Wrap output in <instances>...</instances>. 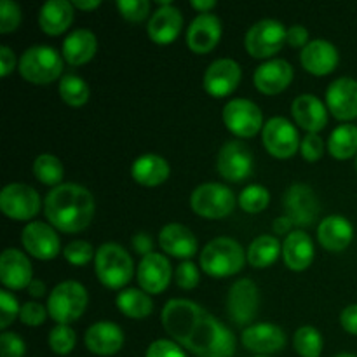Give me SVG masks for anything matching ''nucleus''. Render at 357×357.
I'll return each mask as SVG.
<instances>
[{"instance_id": "1", "label": "nucleus", "mask_w": 357, "mask_h": 357, "mask_svg": "<svg viewBox=\"0 0 357 357\" xmlns=\"http://www.w3.org/2000/svg\"><path fill=\"white\" fill-rule=\"evenodd\" d=\"M160 321L166 333L195 356L232 357L236 352L232 331L192 300H169L164 305Z\"/></svg>"}, {"instance_id": "2", "label": "nucleus", "mask_w": 357, "mask_h": 357, "mask_svg": "<svg viewBox=\"0 0 357 357\" xmlns=\"http://www.w3.org/2000/svg\"><path fill=\"white\" fill-rule=\"evenodd\" d=\"M93 194L77 183H61L44 199V215L54 229L65 234H79L94 218Z\"/></svg>"}, {"instance_id": "3", "label": "nucleus", "mask_w": 357, "mask_h": 357, "mask_svg": "<svg viewBox=\"0 0 357 357\" xmlns=\"http://www.w3.org/2000/svg\"><path fill=\"white\" fill-rule=\"evenodd\" d=\"M246 253L237 241L230 237H216L201 251V268L211 278H230L243 271Z\"/></svg>"}, {"instance_id": "4", "label": "nucleus", "mask_w": 357, "mask_h": 357, "mask_svg": "<svg viewBox=\"0 0 357 357\" xmlns=\"http://www.w3.org/2000/svg\"><path fill=\"white\" fill-rule=\"evenodd\" d=\"M94 271L105 288L122 289L135 275V264L121 244L105 243L96 251Z\"/></svg>"}, {"instance_id": "5", "label": "nucleus", "mask_w": 357, "mask_h": 357, "mask_svg": "<svg viewBox=\"0 0 357 357\" xmlns=\"http://www.w3.org/2000/svg\"><path fill=\"white\" fill-rule=\"evenodd\" d=\"M17 68L24 80L35 86H45L61 75L63 58L56 49L47 45H33L21 54Z\"/></svg>"}, {"instance_id": "6", "label": "nucleus", "mask_w": 357, "mask_h": 357, "mask_svg": "<svg viewBox=\"0 0 357 357\" xmlns=\"http://www.w3.org/2000/svg\"><path fill=\"white\" fill-rule=\"evenodd\" d=\"M87 289L77 281H63L56 286L47 298V312L58 324L75 323L86 312Z\"/></svg>"}, {"instance_id": "7", "label": "nucleus", "mask_w": 357, "mask_h": 357, "mask_svg": "<svg viewBox=\"0 0 357 357\" xmlns=\"http://www.w3.org/2000/svg\"><path fill=\"white\" fill-rule=\"evenodd\" d=\"M236 194L222 183H202L190 195L192 211L208 220L229 216L236 208Z\"/></svg>"}, {"instance_id": "8", "label": "nucleus", "mask_w": 357, "mask_h": 357, "mask_svg": "<svg viewBox=\"0 0 357 357\" xmlns=\"http://www.w3.org/2000/svg\"><path fill=\"white\" fill-rule=\"evenodd\" d=\"M284 24L275 20H261L255 23L244 37L248 54L257 59H267L278 54L286 44Z\"/></svg>"}, {"instance_id": "9", "label": "nucleus", "mask_w": 357, "mask_h": 357, "mask_svg": "<svg viewBox=\"0 0 357 357\" xmlns=\"http://www.w3.org/2000/svg\"><path fill=\"white\" fill-rule=\"evenodd\" d=\"M223 122L237 138H253L264 129V114L257 103L244 98L230 100L223 108Z\"/></svg>"}, {"instance_id": "10", "label": "nucleus", "mask_w": 357, "mask_h": 357, "mask_svg": "<svg viewBox=\"0 0 357 357\" xmlns=\"http://www.w3.org/2000/svg\"><path fill=\"white\" fill-rule=\"evenodd\" d=\"M40 195L24 183H9L0 192V209L10 220L28 222L40 211Z\"/></svg>"}, {"instance_id": "11", "label": "nucleus", "mask_w": 357, "mask_h": 357, "mask_svg": "<svg viewBox=\"0 0 357 357\" xmlns=\"http://www.w3.org/2000/svg\"><path fill=\"white\" fill-rule=\"evenodd\" d=\"M261 142L265 150L275 159H289L300 150L298 131L284 117H272L261 129Z\"/></svg>"}, {"instance_id": "12", "label": "nucleus", "mask_w": 357, "mask_h": 357, "mask_svg": "<svg viewBox=\"0 0 357 357\" xmlns=\"http://www.w3.org/2000/svg\"><path fill=\"white\" fill-rule=\"evenodd\" d=\"M284 215L293 222V225L310 227L317 222L321 204L316 192L303 183H295L286 190L284 194Z\"/></svg>"}, {"instance_id": "13", "label": "nucleus", "mask_w": 357, "mask_h": 357, "mask_svg": "<svg viewBox=\"0 0 357 357\" xmlns=\"http://www.w3.org/2000/svg\"><path fill=\"white\" fill-rule=\"evenodd\" d=\"M260 307V293L251 279H239L230 288L227 296V310L237 326H251Z\"/></svg>"}, {"instance_id": "14", "label": "nucleus", "mask_w": 357, "mask_h": 357, "mask_svg": "<svg viewBox=\"0 0 357 357\" xmlns=\"http://www.w3.org/2000/svg\"><path fill=\"white\" fill-rule=\"evenodd\" d=\"M220 176L232 183H241L253 174V153L243 142H227L216 159Z\"/></svg>"}, {"instance_id": "15", "label": "nucleus", "mask_w": 357, "mask_h": 357, "mask_svg": "<svg viewBox=\"0 0 357 357\" xmlns=\"http://www.w3.org/2000/svg\"><path fill=\"white\" fill-rule=\"evenodd\" d=\"M241 77H243V70H241L239 63L236 59L222 58L213 61L206 68L202 86L209 96L225 98L237 89Z\"/></svg>"}, {"instance_id": "16", "label": "nucleus", "mask_w": 357, "mask_h": 357, "mask_svg": "<svg viewBox=\"0 0 357 357\" xmlns=\"http://www.w3.org/2000/svg\"><path fill=\"white\" fill-rule=\"evenodd\" d=\"M21 243L23 248L37 260H52L61 251L59 237L54 227L49 223L31 222L26 223L21 232Z\"/></svg>"}, {"instance_id": "17", "label": "nucleus", "mask_w": 357, "mask_h": 357, "mask_svg": "<svg viewBox=\"0 0 357 357\" xmlns=\"http://www.w3.org/2000/svg\"><path fill=\"white\" fill-rule=\"evenodd\" d=\"M171 275H173L171 261L167 260V257L155 251L142 258L136 272L139 288L149 295H160L169 286Z\"/></svg>"}, {"instance_id": "18", "label": "nucleus", "mask_w": 357, "mask_h": 357, "mask_svg": "<svg viewBox=\"0 0 357 357\" xmlns=\"http://www.w3.org/2000/svg\"><path fill=\"white\" fill-rule=\"evenodd\" d=\"M241 342L248 351L267 356L286 347V333L275 324L258 323L244 328L241 333Z\"/></svg>"}, {"instance_id": "19", "label": "nucleus", "mask_w": 357, "mask_h": 357, "mask_svg": "<svg viewBox=\"0 0 357 357\" xmlns=\"http://www.w3.org/2000/svg\"><path fill=\"white\" fill-rule=\"evenodd\" d=\"M326 105L338 121H352L357 117V80L340 77L330 84L326 91Z\"/></svg>"}, {"instance_id": "20", "label": "nucleus", "mask_w": 357, "mask_h": 357, "mask_svg": "<svg viewBox=\"0 0 357 357\" xmlns=\"http://www.w3.org/2000/svg\"><path fill=\"white\" fill-rule=\"evenodd\" d=\"M0 281L7 289H24L33 281V268L23 251L7 248L0 257Z\"/></svg>"}, {"instance_id": "21", "label": "nucleus", "mask_w": 357, "mask_h": 357, "mask_svg": "<svg viewBox=\"0 0 357 357\" xmlns=\"http://www.w3.org/2000/svg\"><path fill=\"white\" fill-rule=\"evenodd\" d=\"M300 61L309 73L316 77H324L330 75L337 68L340 56H338V49L330 40L316 38L302 49Z\"/></svg>"}, {"instance_id": "22", "label": "nucleus", "mask_w": 357, "mask_h": 357, "mask_svg": "<svg viewBox=\"0 0 357 357\" xmlns=\"http://www.w3.org/2000/svg\"><path fill=\"white\" fill-rule=\"evenodd\" d=\"M222 38V21L215 14H199L187 30V44L197 54H208Z\"/></svg>"}, {"instance_id": "23", "label": "nucleus", "mask_w": 357, "mask_h": 357, "mask_svg": "<svg viewBox=\"0 0 357 357\" xmlns=\"http://www.w3.org/2000/svg\"><path fill=\"white\" fill-rule=\"evenodd\" d=\"M255 86L261 94L275 96L288 89L293 80V66L286 59H268L261 63L253 75Z\"/></svg>"}, {"instance_id": "24", "label": "nucleus", "mask_w": 357, "mask_h": 357, "mask_svg": "<svg viewBox=\"0 0 357 357\" xmlns=\"http://www.w3.org/2000/svg\"><path fill=\"white\" fill-rule=\"evenodd\" d=\"M181 28H183V16L181 10L174 6H162L152 14L149 20V31L150 40L155 42L157 45H169L180 35Z\"/></svg>"}, {"instance_id": "25", "label": "nucleus", "mask_w": 357, "mask_h": 357, "mask_svg": "<svg viewBox=\"0 0 357 357\" xmlns=\"http://www.w3.org/2000/svg\"><path fill=\"white\" fill-rule=\"evenodd\" d=\"M291 114L296 124L305 129L307 135H317L328 124V110L323 101L314 94H300L291 103Z\"/></svg>"}, {"instance_id": "26", "label": "nucleus", "mask_w": 357, "mask_h": 357, "mask_svg": "<svg viewBox=\"0 0 357 357\" xmlns=\"http://www.w3.org/2000/svg\"><path fill=\"white\" fill-rule=\"evenodd\" d=\"M354 239V227L345 216L331 215L321 220L317 227V241L321 246L331 253H340L347 250Z\"/></svg>"}, {"instance_id": "27", "label": "nucleus", "mask_w": 357, "mask_h": 357, "mask_svg": "<svg viewBox=\"0 0 357 357\" xmlns=\"http://www.w3.org/2000/svg\"><path fill=\"white\" fill-rule=\"evenodd\" d=\"M84 342H86L87 351L93 352V354L105 357L114 356L124 345V333L115 323L100 321V323H94L93 326H89Z\"/></svg>"}, {"instance_id": "28", "label": "nucleus", "mask_w": 357, "mask_h": 357, "mask_svg": "<svg viewBox=\"0 0 357 357\" xmlns=\"http://www.w3.org/2000/svg\"><path fill=\"white\" fill-rule=\"evenodd\" d=\"M159 246L164 253L180 260H187L197 253V239L194 232L181 223H167L159 234Z\"/></svg>"}, {"instance_id": "29", "label": "nucleus", "mask_w": 357, "mask_h": 357, "mask_svg": "<svg viewBox=\"0 0 357 357\" xmlns=\"http://www.w3.org/2000/svg\"><path fill=\"white\" fill-rule=\"evenodd\" d=\"M282 258L289 271H307L314 261V243L309 234L303 230H293L282 244Z\"/></svg>"}, {"instance_id": "30", "label": "nucleus", "mask_w": 357, "mask_h": 357, "mask_svg": "<svg viewBox=\"0 0 357 357\" xmlns=\"http://www.w3.org/2000/svg\"><path fill=\"white\" fill-rule=\"evenodd\" d=\"M73 23V3L68 0H49L40 7L38 26L45 35L65 33Z\"/></svg>"}, {"instance_id": "31", "label": "nucleus", "mask_w": 357, "mask_h": 357, "mask_svg": "<svg viewBox=\"0 0 357 357\" xmlns=\"http://www.w3.org/2000/svg\"><path fill=\"white\" fill-rule=\"evenodd\" d=\"M171 167L159 153H145L138 157L131 166V176L143 187H159L169 178Z\"/></svg>"}, {"instance_id": "32", "label": "nucleus", "mask_w": 357, "mask_h": 357, "mask_svg": "<svg viewBox=\"0 0 357 357\" xmlns=\"http://www.w3.org/2000/svg\"><path fill=\"white\" fill-rule=\"evenodd\" d=\"M98 51L96 35L86 28L73 30L63 42V58L68 65L80 66L89 63Z\"/></svg>"}, {"instance_id": "33", "label": "nucleus", "mask_w": 357, "mask_h": 357, "mask_svg": "<svg viewBox=\"0 0 357 357\" xmlns=\"http://www.w3.org/2000/svg\"><path fill=\"white\" fill-rule=\"evenodd\" d=\"M279 255H282V246L274 236H258L246 251L248 261L255 268L271 267L275 264Z\"/></svg>"}, {"instance_id": "34", "label": "nucleus", "mask_w": 357, "mask_h": 357, "mask_svg": "<svg viewBox=\"0 0 357 357\" xmlns=\"http://www.w3.org/2000/svg\"><path fill=\"white\" fill-rule=\"evenodd\" d=\"M115 303H117L119 310L131 319H145L153 310V302L149 293L136 288L122 289L117 295Z\"/></svg>"}, {"instance_id": "35", "label": "nucleus", "mask_w": 357, "mask_h": 357, "mask_svg": "<svg viewBox=\"0 0 357 357\" xmlns=\"http://www.w3.org/2000/svg\"><path fill=\"white\" fill-rule=\"evenodd\" d=\"M328 152L338 160H347L357 155V126L342 124L335 128L328 139Z\"/></svg>"}, {"instance_id": "36", "label": "nucleus", "mask_w": 357, "mask_h": 357, "mask_svg": "<svg viewBox=\"0 0 357 357\" xmlns=\"http://www.w3.org/2000/svg\"><path fill=\"white\" fill-rule=\"evenodd\" d=\"M33 174L42 185L47 187H59L63 181V164L52 153H40L37 159L33 160Z\"/></svg>"}, {"instance_id": "37", "label": "nucleus", "mask_w": 357, "mask_h": 357, "mask_svg": "<svg viewBox=\"0 0 357 357\" xmlns=\"http://www.w3.org/2000/svg\"><path fill=\"white\" fill-rule=\"evenodd\" d=\"M89 86L84 79H80L79 75H73V73H68V75L63 77L59 80V96L70 107H82L89 101Z\"/></svg>"}, {"instance_id": "38", "label": "nucleus", "mask_w": 357, "mask_h": 357, "mask_svg": "<svg viewBox=\"0 0 357 357\" xmlns=\"http://www.w3.org/2000/svg\"><path fill=\"white\" fill-rule=\"evenodd\" d=\"M323 345V335L312 326L298 328L293 337V347L302 357H321Z\"/></svg>"}, {"instance_id": "39", "label": "nucleus", "mask_w": 357, "mask_h": 357, "mask_svg": "<svg viewBox=\"0 0 357 357\" xmlns=\"http://www.w3.org/2000/svg\"><path fill=\"white\" fill-rule=\"evenodd\" d=\"M271 202V192L261 185H250L239 194V206L243 211L257 215L261 213Z\"/></svg>"}, {"instance_id": "40", "label": "nucleus", "mask_w": 357, "mask_h": 357, "mask_svg": "<svg viewBox=\"0 0 357 357\" xmlns=\"http://www.w3.org/2000/svg\"><path fill=\"white\" fill-rule=\"evenodd\" d=\"M77 335L70 324H56L49 333V347L54 354L66 356L75 349Z\"/></svg>"}, {"instance_id": "41", "label": "nucleus", "mask_w": 357, "mask_h": 357, "mask_svg": "<svg viewBox=\"0 0 357 357\" xmlns=\"http://www.w3.org/2000/svg\"><path fill=\"white\" fill-rule=\"evenodd\" d=\"M63 257H65L68 264L75 265V267H84V265H87L96 257V251H94V248L87 241L77 239L66 244L65 250H63Z\"/></svg>"}, {"instance_id": "42", "label": "nucleus", "mask_w": 357, "mask_h": 357, "mask_svg": "<svg viewBox=\"0 0 357 357\" xmlns=\"http://www.w3.org/2000/svg\"><path fill=\"white\" fill-rule=\"evenodd\" d=\"M21 23V9L16 2L0 0V33L7 35L17 30Z\"/></svg>"}, {"instance_id": "43", "label": "nucleus", "mask_w": 357, "mask_h": 357, "mask_svg": "<svg viewBox=\"0 0 357 357\" xmlns=\"http://www.w3.org/2000/svg\"><path fill=\"white\" fill-rule=\"evenodd\" d=\"M117 9L124 20L131 23H139L145 20L150 13L149 0H119Z\"/></svg>"}, {"instance_id": "44", "label": "nucleus", "mask_w": 357, "mask_h": 357, "mask_svg": "<svg viewBox=\"0 0 357 357\" xmlns=\"http://www.w3.org/2000/svg\"><path fill=\"white\" fill-rule=\"evenodd\" d=\"M20 303H17L16 296L10 295V291L2 289L0 291V328L6 330L14 323L16 317H20Z\"/></svg>"}, {"instance_id": "45", "label": "nucleus", "mask_w": 357, "mask_h": 357, "mask_svg": "<svg viewBox=\"0 0 357 357\" xmlns=\"http://www.w3.org/2000/svg\"><path fill=\"white\" fill-rule=\"evenodd\" d=\"M26 345L23 338L13 331H3L0 335V357H24Z\"/></svg>"}, {"instance_id": "46", "label": "nucleus", "mask_w": 357, "mask_h": 357, "mask_svg": "<svg viewBox=\"0 0 357 357\" xmlns=\"http://www.w3.org/2000/svg\"><path fill=\"white\" fill-rule=\"evenodd\" d=\"M47 314V307L40 305L37 302H26L21 305L20 319L24 326H40V324L45 323Z\"/></svg>"}, {"instance_id": "47", "label": "nucleus", "mask_w": 357, "mask_h": 357, "mask_svg": "<svg viewBox=\"0 0 357 357\" xmlns=\"http://www.w3.org/2000/svg\"><path fill=\"white\" fill-rule=\"evenodd\" d=\"M174 279H176L178 288L181 289H194L199 284V268L192 261H181L174 271Z\"/></svg>"}, {"instance_id": "48", "label": "nucleus", "mask_w": 357, "mask_h": 357, "mask_svg": "<svg viewBox=\"0 0 357 357\" xmlns=\"http://www.w3.org/2000/svg\"><path fill=\"white\" fill-rule=\"evenodd\" d=\"M300 152L307 162H316L324 153V142L319 135H305V138L300 143Z\"/></svg>"}, {"instance_id": "49", "label": "nucleus", "mask_w": 357, "mask_h": 357, "mask_svg": "<svg viewBox=\"0 0 357 357\" xmlns=\"http://www.w3.org/2000/svg\"><path fill=\"white\" fill-rule=\"evenodd\" d=\"M145 357H187V354L181 351V347L176 342L160 338V340L152 342L149 345Z\"/></svg>"}, {"instance_id": "50", "label": "nucleus", "mask_w": 357, "mask_h": 357, "mask_svg": "<svg viewBox=\"0 0 357 357\" xmlns=\"http://www.w3.org/2000/svg\"><path fill=\"white\" fill-rule=\"evenodd\" d=\"M286 44L291 47H305L309 44V31L302 24H293L286 31Z\"/></svg>"}, {"instance_id": "51", "label": "nucleus", "mask_w": 357, "mask_h": 357, "mask_svg": "<svg viewBox=\"0 0 357 357\" xmlns=\"http://www.w3.org/2000/svg\"><path fill=\"white\" fill-rule=\"evenodd\" d=\"M340 324L347 333L357 337V303L345 307L340 314Z\"/></svg>"}, {"instance_id": "52", "label": "nucleus", "mask_w": 357, "mask_h": 357, "mask_svg": "<svg viewBox=\"0 0 357 357\" xmlns=\"http://www.w3.org/2000/svg\"><path fill=\"white\" fill-rule=\"evenodd\" d=\"M14 66H16V54L10 47L2 45L0 47V77H7L13 73Z\"/></svg>"}, {"instance_id": "53", "label": "nucleus", "mask_w": 357, "mask_h": 357, "mask_svg": "<svg viewBox=\"0 0 357 357\" xmlns=\"http://www.w3.org/2000/svg\"><path fill=\"white\" fill-rule=\"evenodd\" d=\"M132 248L138 255L142 257H146V255L153 253V241L152 236L146 232H138L132 236Z\"/></svg>"}, {"instance_id": "54", "label": "nucleus", "mask_w": 357, "mask_h": 357, "mask_svg": "<svg viewBox=\"0 0 357 357\" xmlns=\"http://www.w3.org/2000/svg\"><path fill=\"white\" fill-rule=\"evenodd\" d=\"M274 232L278 234V236H286V234H291L289 232V230H291V227H293V222L291 220L288 218V216H279V218H275L274 220Z\"/></svg>"}, {"instance_id": "55", "label": "nucleus", "mask_w": 357, "mask_h": 357, "mask_svg": "<svg viewBox=\"0 0 357 357\" xmlns=\"http://www.w3.org/2000/svg\"><path fill=\"white\" fill-rule=\"evenodd\" d=\"M190 7H192V9L199 10L201 14H208L209 10L215 9L216 2H215V0H192Z\"/></svg>"}, {"instance_id": "56", "label": "nucleus", "mask_w": 357, "mask_h": 357, "mask_svg": "<svg viewBox=\"0 0 357 357\" xmlns=\"http://www.w3.org/2000/svg\"><path fill=\"white\" fill-rule=\"evenodd\" d=\"M28 293H30L33 298H40V296L45 295V284L42 281H38V279H33V281L30 282V286H28Z\"/></svg>"}, {"instance_id": "57", "label": "nucleus", "mask_w": 357, "mask_h": 357, "mask_svg": "<svg viewBox=\"0 0 357 357\" xmlns=\"http://www.w3.org/2000/svg\"><path fill=\"white\" fill-rule=\"evenodd\" d=\"M73 7H77V9L80 10H93V9H98V7L101 6L100 0H75V2H72Z\"/></svg>"}, {"instance_id": "58", "label": "nucleus", "mask_w": 357, "mask_h": 357, "mask_svg": "<svg viewBox=\"0 0 357 357\" xmlns=\"http://www.w3.org/2000/svg\"><path fill=\"white\" fill-rule=\"evenodd\" d=\"M335 357H356L354 354H345V352H344V354H338V356H335Z\"/></svg>"}, {"instance_id": "59", "label": "nucleus", "mask_w": 357, "mask_h": 357, "mask_svg": "<svg viewBox=\"0 0 357 357\" xmlns=\"http://www.w3.org/2000/svg\"><path fill=\"white\" fill-rule=\"evenodd\" d=\"M356 169H357V155H356Z\"/></svg>"}, {"instance_id": "60", "label": "nucleus", "mask_w": 357, "mask_h": 357, "mask_svg": "<svg viewBox=\"0 0 357 357\" xmlns=\"http://www.w3.org/2000/svg\"><path fill=\"white\" fill-rule=\"evenodd\" d=\"M257 357H268V356H257Z\"/></svg>"}]
</instances>
